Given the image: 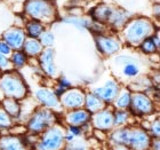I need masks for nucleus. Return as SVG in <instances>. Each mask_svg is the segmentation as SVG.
I'll return each mask as SVG.
<instances>
[{
    "label": "nucleus",
    "instance_id": "obj_1",
    "mask_svg": "<svg viewBox=\"0 0 160 150\" xmlns=\"http://www.w3.org/2000/svg\"><path fill=\"white\" fill-rule=\"evenodd\" d=\"M64 144V128L54 124L40 134V139L36 143V150H62Z\"/></svg>",
    "mask_w": 160,
    "mask_h": 150
},
{
    "label": "nucleus",
    "instance_id": "obj_2",
    "mask_svg": "<svg viewBox=\"0 0 160 150\" xmlns=\"http://www.w3.org/2000/svg\"><path fill=\"white\" fill-rule=\"evenodd\" d=\"M56 122V116L50 109L40 108L31 116L27 124V131L32 135H40L47 128L53 126Z\"/></svg>",
    "mask_w": 160,
    "mask_h": 150
},
{
    "label": "nucleus",
    "instance_id": "obj_3",
    "mask_svg": "<svg viewBox=\"0 0 160 150\" xmlns=\"http://www.w3.org/2000/svg\"><path fill=\"white\" fill-rule=\"evenodd\" d=\"M0 91L7 97L20 100L27 94V86L21 77L7 74L0 78Z\"/></svg>",
    "mask_w": 160,
    "mask_h": 150
},
{
    "label": "nucleus",
    "instance_id": "obj_4",
    "mask_svg": "<svg viewBox=\"0 0 160 150\" xmlns=\"http://www.w3.org/2000/svg\"><path fill=\"white\" fill-rule=\"evenodd\" d=\"M152 25L147 20H137L130 23L125 30V38L132 45H140L144 39L150 37Z\"/></svg>",
    "mask_w": 160,
    "mask_h": 150
},
{
    "label": "nucleus",
    "instance_id": "obj_5",
    "mask_svg": "<svg viewBox=\"0 0 160 150\" xmlns=\"http://www.w3.org/2000/svg\"><path fill=\"white\" fill-rule=\"evenodd\" d=\"M152 137L147 130L142 127L129 126L128 137L126 141V147L130 150H149Z\"/></svg>",
    "mask_w": 160,
    "mask_h": 150
},
{
    "label": "nucleus",
    "instance_id": "obj_6",
    "mask_svg": "<svg viewBox=\"0 0 160 150\" xmlns=\"http://www.w3.org/2000/svg\"><path fill=\"white\" fill-rule=\"evenodd\" d=\"M129 109L135 116H149L153 113L154 104L147 94L136 93L132 95Z\"/></svg>",
    "mask_w": 160,
    "mask_h": 150
},
{
    "label": "nucleus",
    "instance_id": "obj_7",
    "mask_svg": "<svg viewBox=\"0 0 160 150\" xmlns=\"http://www.w3.org/2000/svg\"><path fill=\"white\" fill-rule=\"evenodd\" d=\"M90 124L96 131L109 132L113 128V111L104 108L102 110L93 113L90 117Z\"/></svg>",
    "mask_w": 160,
    "mask_h": 150
},
{
    "label": "nucleus",
    "instance_id": "obj_8",
    "mask_svg": "<svg viewBox=\"0 0 160 150\" xmlns=\"http://www.w3.org/2000/svg\"><path fill=\"white\" fill-rule=\"evenodd\" d=\"M0 150H29V142L18 134L0 135Z\"/></svg>",
    "mask_w": 160,
    "mask_h": 150
},
{
    "label": "nucleus",
    "instance_id": "obj_9",
    "mask_svg": "<svg viewBox=\"0 0 160 150\" xmlns=\"http://www.w3.org/2000/svg\"><path fill=\"white\" fill-rule=\"evenodd\" d=\"M25 10L34 20H43L52 14V7L43 0H29L25 5Z\"/></svg>",
    "mask_w": 160,
    "mask_h": 150
},
{
    "label": "nucleus",
    "instance_id": "obj_10",
    "mask_svg": "<svg viewBox=\"0 0 160 150\" xmlns=\"http://www.w3.org/2000/svg\"><path fill=\"white\" fill-rule=\"evenodd\" d=\"M83 102H85V94L77 88H70L61 96L62 106L71 110L81 108L83 106Z\"/></svg>",
    "mask_w": 160,
    "mask_h": 150
},
{
    "label": "nucleus",
    "instance_id": "obj_11",
    "mask_svg": "<svg viewBox=\"0 0 160 150\" xmlns=\"http://www.w3.org/2000/svg\"><path fill=\"white\" fill-rule=\"evenodd\" d=\"M93 94H95L104 103H111L116 100V97L119 94V85L112 79L108 80L104 86L95 88Z\"/></svg>",
    "mask_w": 160,
    "mask_h": 150
},
{
    "label": "nucleus",
    "instance_id": "obj_12",
    "mask_svg": "<svg viewBox=\"0 0 160 150\" xmlns=\"http://www.w3.org/2000/svg\"><path fill=\"white\" fill-rule=\"evenodd\" d=\"M2 41H5L10 48H14V49L17 50L23 47V44L25 41V34L21 29L13 28V29L7 30L2 34Z\"/></svg>",
    "mask_w": 160,
    "mask_h": 150
},
{
    "label": "nucleus",
    "instance_id": "obj_13",
    "mask_svg": "<svg viewBox=\"0 0 160 150\" xmlns=\"http://www.w3.org/2000/svg\"><path fill=\"white\" fill-rule=\"evenodd\" d=\"M90 115L86 109H74L71 110L70 112L67 113L65 116V122H67L68 126H77L81 127L86 124L90 123Z\"/></svg>",
    "mask_w": 160,
    "mask_h": 150
},
{
    "label": "nucleus",
    "instance_id": "obj_14",
    "mask_svg": "<svg viewBox=\"0 0 160 150\" xmlns=\"http://www.w3.org/2000/svg\"><path fill=\"white\" fill-rule=\"evenodd\" d=\"M96 44L98 50L105 55H113L120 48V44L116 38L102 34H98L96 37Z\"/></svg>",
    "mask_w": 160,
    "mask_h": 150
},
{
    "label": "nucleus",
    "instance_id": "obj_15",
    "mask_svg": "<svg viewBox=\"0 0 160 150\" xmlns=\"http://www.w3.org/2000/svg\"><path fill=\"white\" fill-rule=\"evenodd\" d=\"M54 49L53 48H47L40 53L39 57V63L41 69L46 75L49 77H54L56 75V67L54 63Z\"/></svg>",
    "mask_w": 160,
    "mask_h": 150
},
{
    "label": "nucleus",
    "instance_id": "obj_16",
    "mask_svg": "<svg viewBox=\"0 0 160 150\" xmlns=\"http://www.w3.org/2000/svg\"><path fill=\"white\" fill-rule=\"evenodd\" d=\"M34 95L37 97V100L47 109H52V108L55 109V108L60 107V99L50 90L39 88V90L36 91Z\"/></svg>",
    "mask_w": 160,
    "mask_h": 150
},
{
    "label": "nucleus",
    "instance_id": "obj_17",
    "mask_svg": "<svg viewBox=\"0 0 160 150\" xmlns=\"http://www.w3.org/2000/svg\"><path fill=\"white\" fill-rule=\"evenodd\" d=\"M83 104H85V107H86V110L88 111L90 115L96 113L97 111L104 109V102L93 93H89V94H87V95H85V102H83Z\"/></svg>",
    "mask_w": 160,
    "mask_h": 150
},
{
    "label": "nucleus",
    "instance_id": "obj_18",
    "mask_svg": "<svg viewBox=\"0 0 160 150\" xmlns=\"http://www.w3.org/2000/svg\"><path fill=\"white\" fill-rule=\"evenodd\" d=\"M2 109L8 116L14 119V118H18L21 115V106L18 101L12 97H6L2 100Z\"/></svg>",
    "mask_w": 160,
    "mask_h": 150
},
{
    "label": "nucleus",
    "instance_id": "obj_19",
    "mask_svg": "<svg viewBox=\"0 0 160 150\" xmlns=\"http://www.w3.org/2000/svg\"><path fill=\"white\" fill-rule=\"evenodd\" d=\"M23 49L27 56H36L42 52V45L40 44L39 40L34 38H28L23 44Z\"/></svg>",
    "mask_w": 160,
    "mask_h": 150
},
{
    "label": "nucleus",
    "instance_id": "obj_20",
    "mask_svg": "<svg viewBox=\"0 0 160 150\" xmlns=\"http://www.w3.org/2000/svg\"><path fill=\"white\" fill-rule=\"evenodd\" d=\"M63 150H90L88 141L85 139V137H79L74 140L67 142L64 144Z\"/></svg>",
    "mask_w": 160,
    "mask_h": 150
},
{
    "label": "nucleus",
    "instance_id": "obj_21",
    "mask_svg": "<svg viewBox=\"0 0 160 150\" xmlns=\"http://www.w3.org/2000/svg\"><path fill=\"white\" fill-rule=\"evenodd\" d=\"M43 31H45V27L40 23L39 21H31L27 25L28 36L30 38L37 39V38H39L41 36V34H42Z\"/></svg>",
    "mask_w": 160,
    "mask_h": 150
},
{
    "label": "nucleus",
    "instance_id": "obj_22",
    "mask_svg": "<svg viewBox=\"0 0 160 150\" xmlns=\"http://www.w3.org/2000/svg\"><path fill=\"white\" fill-rule=\"evenodd\" d=\"M130 100H132V93L129 91H123L122 93L120 94L119 96L116 97V108L119 109V110H126L128 109L130 106Z\"/></svg>",
    "mask_w": 160,
    "mask_h": 150
},
{
    "label": "nucleus",
    "instance_id": "obj_23",
    "mask_svg": "<svg viewBox=\"0 0 160 150\" xmlns=\"http://www.w3.org/2000/svg\"><path fill=\"white\" fill-rule=\"evenodd\" d=\"M129 115L127 110H117L113 112V126L117 127H122L125 125H127L128 119H129Z\"/></svg>",
    "mask_w": 160,
    "mask_h": 150
},
{
    "label": "nucleus",
    "instance_id": "obj_24",
    "mask_svg": "<svg viewBox=\"0 0 160 150\" xmlns=\"http://www.w3.org/2000/svg\"><path fill=\"white\" fill-rule=\"evenodd\" d=\"M79 137H85L82 133V130L81 127L77 126H68L67 130H64V141L65 143L67 142H70V141L74 140Z\"/></svg>",
    "mask_w": 160,
    "mask_h": 150
},
{
    "label": "nucleus",
    "instance_id": "obj_25",
    "mask_svg": "<svg viewBox=\"0 0 160 150\" xmlns=\"http://www.w3.org/2000/svg\"><path fill=\"white\" fill-rule=\"evenodd\" d=\"M27 61L28 56L24 54V52H21V50H15L12 54V57H10V63L13 64L15 68H21L25 65Z\"/></svg>",
    "mask_w": 160,
    "mask_h": 150
},
{
    "label": "nucleus",
    "instance_id": "obj_26",
    "mask_svg": "<svg viewBox=\"0 0 160 150\" xmlns=\"http://www.w3.org/2000/svg\"><path fill=\"white\" fill-rule=\"evenodd\" d=\"M127 17H128V15L126 13H123V12H112V15H111L110 20H109V23L119 28L125 24Z\"/></svg>",
    "mask_w": 160,
    "mask_h": 150
},
{
    "label": "nucleus",
    "instance_id": "obj_27",
    "mask_svg": "<svg viewBox=\"0 0 160 150\" xmlns=\"http://www.w3.org/2000/svg\"><path fill=\"white\" fill-rule=\"evenodd\" d=\"M140 48H141V50L145 54H153V53H156L158 49L157 45L154 44L152 37H149V38H147V39H144L143 41L140 44Z\"/></svg>",
    "mask_w": 160,
    "mask_h": 150
},
{
    "label": "nucleus",
    "instance_id": "obj_28",
    "mask_svg": "<svg viewBox=\"0 0 160 150\" xmlns=\"http://www.w3.org/2000/svg\"><path fill=\"white\" fill-rule=\"evenodd\" d=\"M112 12H113V10L111 9L110 7H107V6L98 7L96 9L95 17H96L98 21H102V22H109L111 15H112Z\"/></svg>",
    "mask_w": 160,
    "mask_h": 150
},
{
    "label": "nucleus",
    "instance_id": "obj_29",
    "mask_svg": "<svg viewBox=\"0 0 160 150\" xmlns=\"http://www.w3.org/2000/svg\"><path fill=\"white\" fill-rule=\"evenodd\" d=\"M122 74H123V76L133 78V77H136L137 75L140 74V68H138L137 64H135L133 61H132V62H128V63H126L123 65Z\"/></svg>",
    "mask_w": 160,
    "mask_h": 150
},
{
    "label": "nucleus",
    "instance_id": "obj_30",
    "mask_svg": "<svg viewBox=\"0 0 160 150\" xmlns=\"http://www.w3.org/2000/svg\"><path fill=\"white\" fill-rule=\"evenodd\" d=\"M13 126V119L10 118L2 108H0V130H8Z\"/></svg>",
    "mask_w": 160,
    "mask_h": 150
},
{
    "label": "nucleus",
    "instance_id": "obj_31",
    "mask_svg": "<svg viewBox=\"0 0 160 150\" xmlns=\"http://www.w3.org/2000/svg\"><path fill=\"white\" fill-rule=\"evenodd\" d=\"M39 38H40V44L42 46L48 47V48H50V47L53 46L54 41H55V36L50 31H43Z\"/></svg>",
    "mask_w": 160,
    "mask_h": 150
},
{
    "label": "nucleus",
    "instance_id": "obj_32",
    "mask_svg": "<svg viewBox=\"0 0 160 150\" xmlns=\"http://www.w3.org/2000/svg\"><path fill=\"white\" fill-rule=\"evenodd\" d=\"M148 131V133L150 134V137L152 139H159L160 137V124H159V119H156L153 120L152 123H151L150 127H149V130Z\"/></svg>",
    "mask_w": 160,
    "mask_h": 150
},
{
    "label": "nucleus",
    "instance_id": "obj_33",
    "mask_svg": "<svg viewBox=\"0 0 160 150\" xmlns=\"http://www.w3.org/2000/svg\"><path fill=\"white\" fill-rule=\"evenodd\" d=\"M65 22H68V23L70 24H73V25H76L77 28H79V29H86V28H89L90 24L88 21L86 20H81V18H76V17H73V18H67L65 20Z\"/></svg>",
    "mask_w": 160,
    "mask_h": 150
},
{
    "label": "nucleus",
    "instance_id": "obj_34",
    "mask_svg": "<svg viewBox=\"0 0 160 150\" xmlns=\"http://www.w3.org/2000/svg\"><path fill=\"white\" fill-rule=\"evenodd\" d=\"M9 64H10V61L7 59L6 55L0 53V69L5 70V69H7V68L9 67Z\"/></svg>",
    "mask_w": 160,
    "mask_h": 150
},
{
    "label": "nucleus",
    "instance_id": "obj_35",
    "mask_svg": "<svg viewBox=\"0 0 160 150\" xmlns=\"http://www.w3.org/2000/svg\"><path fill=\"white\" fill-rule=\"evenodd\" d=\"M0 53L3 55H9L12 53V48L5 41H0Z\"/></svg>",
    "mask_w": 160,
    "mask_h": 150
},
{
    "label": "nucleus",
    "instance_id": "obj_36",
    "mask_svg": "<svg viewBox=\"0 0 160 150\" xmlns=\"http://www.w3.org/2000/svg\"><path fill=\"white\" fill-rule=\"evenodd\" d=\"M151 150H160V141L159 139H152L150 144Z\"/></svg>",
    "mask_w": 160,
    "mask_h": 150
},
{
    "label": "nucleus",
    "instance_id": "obj_37",
    "mask_svg": "<svg viewBox=\"0 0 160 150\" xmlns=\"http://www.w3.org/2000/svg\"><path fill=\"white\" fill-rule=\"evenodd\" d=\"M112 150H130L126 146H122V144H113L112 146Z\"/></svg>",
    "mask_w": 160,
    "mask_h": 150
}]
</instances>
